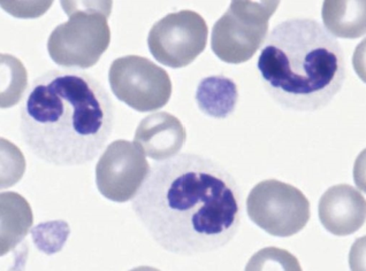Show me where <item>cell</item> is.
I'll use <instances>...</instances> for the list:
<instances>
[{
  "instance_id": "7",
  "label": "cell",
  "mask_w": 366,
  "mask_h": 271,
  "mask_svg": "<svg viewBox=\"0 0 366 271\" xmlns=\"http://www.w3.org/2000/svg\"><path fill=\"white\" fill-rule=\"evenodd\" d=\"M113 95L139 113L163 108L172 96V81L164 68L139 56L118 58L109 67Z\"/></svg>"
},
{
  "instance_id": "5",
  "label": "cell",
  "mask_w": 366,
  "mask_h": 271,
  "mask_svg": "<svg viewBox=\"0 0 366 271\" xmlns=\"http://www.w3.org/2000/svg\"><path fill=\"white\" fill-rule=\"evenodd\" d=\"M279 1L237 0L213 26V53L232 65L250 60L265 43L269 21Z\"/></svg>"
},
{
  "instance_id": "6",
  "label": "cell",
  "mask_w": 366,
  "mask_h": 271,
  "mask_svg": "<svg viewBox=\"0 0 366 271\" xmlns=\"http://www.w3.org/2000/svg\"><path fill=\"white\" fill-rule=\"evenodd\" d=\"M249 218L271 236L292 237L307 227L310 203L295 186L269 180L251 190L247 200Z\"/></svg>"
},
{
  "instance_id": "16",
  "label": "cell",
  "mask_w": 366,
  "mask_h": 271,
  "mask_svg": "<svg viewBox=\"0 0 366 271\" xmlns=\"http://www.w3.org/2000/svg\"><path fill=\"white\" fill-rule=\"evenodd\" d=\"M275 265H279V267L285 270H301L299 261L295 257H292L290 252L282 251L278 248H266L259 253L254 254V257L247 265V270L277 269Z\"/></svg>"
},
{
  "instance_id": "10",
  "label": "cell",
  "mask_w": 366,
  "mask_h": 271,
  "mask_svg": "<svg viewBox=\"0 0 366 271\" xmlns=\"http://www.w3.org/2000/svg\"><path fill=\"white\" fill-rule=\"evenodd\" d=\"M318 215L326 231L334 236H349L365 223V199L348 184L332 186L319 200Z\"/></svg>"
},
{
  "instance_id": "11",
  "label": "cell",
  "mask_w": 366,
  "mask_h": 271,
  "mask_svg": "<svg viewBox=\"0 0 366 271\" xmlns=\"http://www.w3.org/2000/svg\"><path fill=\"white\" fill-rule=\"evenodd\" d=\"M186 140L184 126L177 116L166 112L154 113L143 118L134 136V143L154 161L177 155Z\"/></svg>"
},
{
  "instance_id": "12",
  "label": "cell",
  "mask_w": 366,
  "mask_h": 271,
  "mask_svg": "<svg viewBox=\"0 0 366 271\" xmlns=\"http://www.w3.org/2000/svg\"><path fill=\"white\" fill-rule=\"evenodd\" d=\"M239 101V88L229 77L216 75L204 78L196 90V103L205 116L226 118L235 111Z\"/></svg>"
},
{
  "instance_id": "8",
  "label": "cell",
  "mask_w": 366,
  "mask_h": 271,
  "mask_svg": "<svg viewBox=\"0 0 366 271\" xmlns=\"http://www.w3.org/2000/svg\"><path fill=\"white\" fill-rule=\"evenodd\" d=\"M209 28L202 15L189 9L171 13L149 33L150 53L169 68L189 66L207 48Z\"/></svg>"
},
{
  "instance_id": "14",
  "label": "cell",
  "mask_w": 366,
  "mask_h": 271,
  "mask_svg": "<svg viewBox=\"0 0 366 271\" xmlns=\"http://www.w3.org/2000/svg\"><path fill=\"white\" fill-rule=\"evenodd\" d=\"M322 21L332 36L347 39L362 37L365 34V1H325Z\"/></svg>"
},
{
  "instance_id": "13",
  "label": "cell",
  "mask_w": 366,
  "mask_h": 271,
  "mask_svg": "<svg viewBox=\"0 0 366 271\" xmlns=\"http://www.w3.org/2000/svg\"><path fill=\"white\" fill-rule=\"evenodd\" d=\"M1 255L26 237L33 224V213L24 197L14 192L1 193Z\"/></svg>"
},
{
  "instance_id": "3",
  "label": "cell",
  "mask_w": 366,
  "mask_h": 271,
  "mask_svg": "<svg viewBox=\"0 0 366 271\" xmlns=\"http://www.w3.org/2000/svg\"><path fill=\"white\" fill-rule=\"evenodd\" d=\"M257 67L269 97L292 112L325 108L347 78L342 46L311 19H290L272 30Z\"/></svg>"
},
{
  "instance_id": "1",
  "label": "cell",
  "mask_w": 366,
  "mask_h": 271,
  "mask_svg": "<svg viewBox=\"0 0 366 271\" xmlns=\"http://www.w3.org/2000/svg\"><path fill=\"white\" fill-rule=\"evenodd\" d=\"M132 208L150 238L180 257L224 247L243 218L242 193L231 171L194 153L154 163Z\"/></svg>"
},
{
  "instance_id": "2",
  "label": "cell",
  "mask_w": 366,
  "mask_h": 271,
  "mask_svg": "<svg viewBox=\"0 0 366 271\" xmlns=\"http://www.w3.org/2000/svg\"><path fill=\"white\" fill-rule=\"evenodd\" d=\"M116 124L112 99L80 71H49L31 83L21 107V139L48 165L79 167L105 148Z\"/></svg>"
},
{
  "instance_id": "15",
  "label": "cell",
  "mask_w": 366,
  "mask_h": 271,
  "mask_svg": "<svg viewBox=\"0 0 366 271\" xmlns=\"http://www.w3.org/2000/svg\"><path fill=\"white\" fill-rule=\"evenodd\" d=\"M71 235V227L67 222L58 221L39 223L31 229V238L36 247L46 255L61 251Z\"/></svg>"
},
{
  "instance_id": "4",
  "label": "cell",
  "mask_w": 366,
  "mask_h": 271,
  "mask_svg": "<svg viewBox=\"0 0 366 271\" xmlns=\"http://www.w3.org/2000/svg\"><path fill=\"white\" fill-rule=\"evenodd\" d=\"M68 21L51 33L48 51L54 63L88 69L95 66L111 43V1H61Z\"/></svg>"
},
{
  "instance_id": "9",
  "label": "cell",
  "mask_w": 366,
  "mask_h": 271,
  "mask_svg": "<svg viewBox=\"0 0 366 271\" xmlns=\"http://www.w3.org/2000/svg\"><path fill=\"white\" fill-rule=\"evenodd\" d=\"M150 173L143 150L129 140L107 146L96 165V184L103 197L113 203L132 200Z\"/></svg>"
}]
</instances>
